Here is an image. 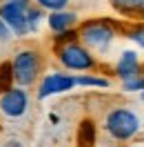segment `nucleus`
<instances>
[{
	"label": "nucleus",
	"mask_w": 144,
	"mask_h": 147,
	"mask_svg": "<svg viewBox=\"0 0 144 147\" xmlns=\"http://www.w3.org/2000/svg\"><path fill=\"white\" fill-rule=\"evenodd\" d=\"M102 127L115 143H126L142 131V118L129 107H113L107 111Z\"/></svg>",
	"instance_id": "obj_1"
},
{
	"label": "nucleus",
	"mask_w": 144,
	"mask_h": 147,
	"mask_svg": "<svg viewBox=\"0 0 144 147\" xmlns=\"http://www.w3.org/2000/svg\"><path fill=\"white\" fill-rule=\"evenodd\" d=\"M42 74V56L33 47H20L11 56V78L16 87H31Z\"/></svg>",
	"instance_id": "obj_2"
},
{
	"label": "nucleus",
	"mask_w": 144,
	"mask_h": 147,
	"mask_svg": "<svg viewBox=\"0 0 144 147\" xmlns=\"http://www.w3.org/2000/svg\"><path fill=\"white\" fill-rule=\"evenodd\" d=\"M58 60L67 71H93L98 63H95V56L91 54L82 42H75V40H69L60 45L58 49Z\"/></svg>",
	"instance_id": "obj_3"
},
{
	"label": "nucleus",
	"mask_w": 144,
	"mask_h": 147,
	"mask_svg": "<svg viewBox=\"0 0 144 147\" xmlns=\"http://www.w3.org/2000/svg\"><path fill=\"white\" fill-rule=\"evenodd\" d=\"M115 40V31L111 25L107 22H87L80 27V42L89 51H95V54H107L111 45Z\"/></svg>",
	"instance_id": "obj_4"
},
{
	"label": "nucleus",
	"mask_w": 144,
	"mask_h": 147,
	"mask_svg": "<svg viewBox=\"0 0 144 147\" xmlns=\"http://www.w3.org/2000/svg\"><path fill=\"white\" fill-rule=\"evenodd\" d=\"M31 96L25 87H9L0 94V116L5 120H20L29 114Z\"/></svg>",
	"instance_id": "obj_5"
},
{
	"label": "nucleus",
	"mask_w": 144,
	"mask_h": 147,
	"mask_svg": "<svg viewBox=\"0 0 144 147\" xmlns=\"http://www.w3.org/2000/svg\"><path fill=\"white\" fill-rule=\"evenodd\" d=\"M75 89V74H64V71H51L45 74L38 85V100H47L58 94H67Z\"/></svg>",
	"instance_id": "obj_6"
},
{
	"label": "nucleus",
	"mask_w": 144,
	"mask_h": 147,
	"mask_svg": "<svg viewBox=\"0 0 144 147\" xmlns=\"http://www.w3.org/2000/svg\"><path fill=\"white\" fill-rule=\"evenodd\" d=\"M0 20L7 25V27L13 31V36H27L29 34V25H27V16H25V9H20L11 2H2L0 5Z\"/></svg>",
	"instance_id": "obj_7"
},
{
	"label": "nucleus",
	"mask_w": 144,
	"mask_h": 147,
	"mask_svg": "<svg viewBox=\"0 0 144 147\" xmlns=\"http://www.w3.org/2000/svg\"><path fill=\"white\" fill-rule=\"evenodd\" d=\"M142 63H140V56L137 51H124L120 56V60L115 63V76L126 83V80H133L137 76H142Z\"/></svg>",
	"instance_id": "obj_8"
},
{
	"label": "nucleus",
	"mask_w": 144,
	"mask_h": 147,
	"mask_svg": "<svg viewBox=\"0 0 144 147\" xmlns=\"http://www.w3.org/2000/svg\"><path fill=\"white\" fill-rule=\"evenodd\" d=\"M75 22H78V13L67 11V9H62V11H51V13H49V18H47L49 29H51L53 34H58V36L67 34Z\"/></svg>",
	"instance_id": "obj_9"
},
{
	"label": "nucleus",
	"mask_w": 144,
	"mask_h": 147,
	"mask_svg": "<svg viewBox=\"0 0 144 147\" xmlns=\"http://www.w3.org/2000/svg\"><path fill=\"white\" fill-rule=\"evenodd\" d=\"M75 87H84V89H109L111 80L104 76H95V74H78L75 76Z\"/></svg>",
	"instance_id": "obj_10"
},
{
	"label": "nucleus",
	"mask_w": 144,
	"mask_h": 147,
	"mask_svg": "<svg viewBox=\"0 0 144 147\" xmlns=\"http://www.w3.org/2000/svg\"><path fill=\"white\" fill-rule=\"evenodd\" d=\"M25 16H27V25H29V34H33V31H38L40 29V25L45 22V9H40V7H29L27 11H25Z\"/></svg>",
	"instance_id": "obj_11"
},
{
	"label": "nucleus",
	"mask_w": 144,
	"mask_h": 147,
	"mask_svg": "<svg viewBox=\"0 0 144 147\" xmlns=\"http://www.w3.org/2000/svg\"><path fill=\"white\" fill-rule=\"evenodd\" d=\"M71 0H36V5L40 7V9H45V11H62L67 9V5H69Z\"/></svg>",
	"instance_id": "obj_12"
},
{
	"label": "nucleus",
	"mask_w": 144,
	"mask_h": 147,
	"mask_svg": "<svg viewBox=\"0 0 144 147\" xmlns=\"http://www.w3.org/2000/svg\"><path fill=\"white\" fill-rule=\"evenodd\" d=\"M109 2L120 11H137L144 5V0H109Z\"/></svg>",
	"instance_id": "obj_13"
},
{
	"label": "nucleus",
	"mask_w": 144,
	"mask_h": 147,
	"mask_svg": "<svg viewBox=\"0 0 144 147\" xmlns=\"http://www.w3.org/2000/svg\"><path fill=\"white\" fill-rule=\"evenodd\" d=\"M11 40H13V31H11V29L0 20V42H2V45H7V42H11Z\"/></svg>",
	"instance_id": "obj_14"
},
{
	"label": "nucleus",
	"mask_w": 144,
	"mask_h": 147,
	"mask_svg": "<svg viewBox=\"0 0 144 147\" xmlns=\"http://www.w3.org/2000/svg\"><path fill=\"white\" fill-rule=\"evenodd\" d=\"M131 40H133L137 47H142V49H144V27L133 29V31H131Z\"/></svg>",
	"instance_id": "obj_15"
},
{
	"label": "nucleus",
	"mask_w": 144,
	"mask_h": 147,
	"mask_svg": "<svg viewBox=\"0 0 144 147\" xmlns=\"http://www.w3.org/2000/svg\"><path fill=\"white\" fill-rule=\"evenodd\" d=\"M0 147H25L20 138H13V136H7L0 140Z\"/></svg>",
	"instance_id": "obj_16"
},
{
	"label": "nucleus",
	"mask_w": 144,
	"mask_h": 147,
	"mask_svg": "<svg viewBox=\"0 0 144 147\" xmlns=\"http://www.w3.org/2000/svg\"><path fill=\"white\" fill-rule=\"evenodd\" d=\"M5 2H11V5H16V7H20V9H25V11L31 7V0H5Z\"/></svg>",
	"instance_id": "obj_17"
},
{
	"label": "nucleus",
	"mask_w": 144,
	"mask_h": 147,
	"mask_svg": "<svg viewBox=\"0 0 144 147\" xmlns=\"http://www.w3.org/2000/svg\"><path fill=\"white\" fill-rule=\"evenodd\" d=\"M140 98H142V100H144V92H140Z\"/></svg>",
	"instance_id": "obj_18"
},
{
	"label": "nucleus",
	"mask_w": 144,
	"mask_h": 147,
	"mask_svg": "<svg viewBox=\"0 0 144 147\" xmlns=\"http://www.w3.org/2000/svg\"><path fill=\"white\" fill-rule=\"evenodd\" d=\"M133 147H144V145H133Z\"/></svg>",
	"instance_id": "obj_19"
}]
</instances>
